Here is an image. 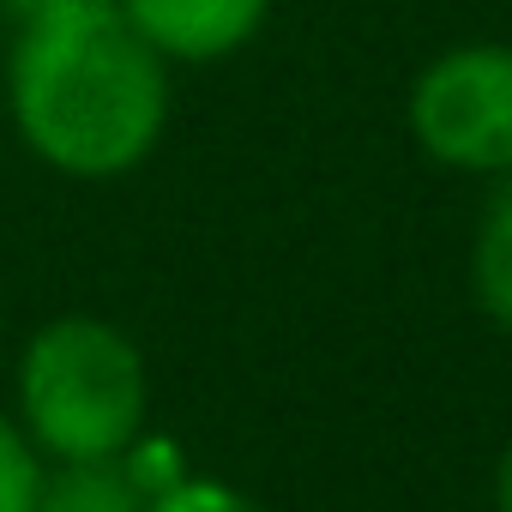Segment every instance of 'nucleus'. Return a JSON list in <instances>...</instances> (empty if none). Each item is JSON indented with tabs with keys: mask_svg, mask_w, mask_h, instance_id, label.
Wrapping results in <instances>:
<instances>
[{
	"mask_svg": "<svg viewBox=\"0 0 512 512\" xmlns=\"http://www.w3.org/2000/svg\"><path fill=\"white\" fill-rule=\"evenodd\" d=\"M13 127L67 181L133 175L169 127V61L127 25L121 0H43L7 67Z\"/></svg>",
	"mask_w": 512,
	"mask_h": 512,
	"instance_id": "f257e3e1",
	"label": "nucleus"
},
{
	"mask_svg": "<svg viewBox=\"0 0 512 512\" xmlns=\"http://www.w3.org/2000/svg\"><path fill=\"white\" fill-rule=\"evenodd\" d=\"M19 416L25 440L55 464L121 458L133 440H145L151 416L139 344L97 314L49 320L19 356Z\"/></svg>",
	"mask_w": 512,
	"mask_h": 512,
	"instance_id": "f03ea898",
	"label": "nucleus"
},
{
	"mask_svg": "<svg viewBox=\"0 0 512 512\" xmlns=\"http://www.w3.org/2000/svg\"><path fill=\"white\" fill-rule=\"evenodd\" d=\"M410 139L458 175L512 169V43H458L434 55L404 97Z\"/></svg>",
	"mask_w": 512,
	"mask_h": 512,
	"instance_id": "7ed1b4c3",
	"label": "nucleus"
},
{
	"mask_svg": "<svg viewBox=\"0 0 512 512\" xmlns=\"http://www.w3.org/2000/svg\"><path fill=\"white\" fill-rule=\"evenodd\" d=\"M121 13L163 61L205 67L260 37L272 0H121Z\"/></svg>",
	"mask_w": 512,
	"mask_h": 512,
	"instance_id": "20e7f679",
	"label": "nucleus"
},
{
	"mask_svg": "<svg viewBox=\"0 0 512 512\" xmlns=\"http://www.w3.org/2000/svg\"><path fill=\"white\" fill-rule=\"evenodd\" d=\"M31 512H151V494L127 470V458H79L43 470Z\"/></svg>",
	"mask_w": 512,
	"mask_h": 512,
	"instance_id": "39448f33",
	"label": "nucleus"
},
{
	"mask_svg": "<svg viewBox=\"0 0 512 512\" xmlns=\"http://www.w3.org/2000/svg\"><path fill=\"white\" fill-rule=\"evenodd\" d=\"M494 181L500 187L476 223V241H470V296L500 332H512V169Z\"/></svg>",
	"mask_w": 512,
	"mask_h": 512,
	"instance_id": "423d86ee",
	"label": "nucleus"
},
{
	"mask_svg": "<svg viewBox=\"0 0 512 512\" xmlns=\"http://www.w3.org/2000/svg\"><path fill=\"white\" fill-rule=\"evenodd\" d=\"M37 482H43L37 446L25 440V428H13L7 416H0V512H31Z\"/></svg>",
	"mask_w": 512,
	"mask_h": 512,
	"instance_id": "0eeeda50",
	"label": "nucleus"
},
{
	"mask_svg": "<svg viewBox=\"0 0 512 512\" xmlns=\"http://www.w3.org/2000/svg\"><path fill=\"white\" fill-rule=\"evenodd\" d=\"M151 512H266L260 500H247L241 488L229 482H211V476H181L175 488H163L151 500Z\"/></svg>",
	"mask_w": 512,
	"mask_h": 512,
	"instance_id": "6e6552de",
	"label": "nucleus"
},
{
	"mask_svg": "<svg viewBox=\"0 0 512 512\" xmlns=\"http://www.w3.org/2000/svg\"><path fill=\"white\" fill-rule=\"evenodd\" d=\"M494 506L512 512V446L500 452V470H494Z\"/></svg>",
	"mask_w": 512,
	"mask_h": 512,
	"instance_id": "1a4fd4ad",
	"label": "nucleus"
},
{
	"mask_svg": "<svg viewBox=\"0 0 512 512\" xmlns=\"http://www.w3.org/2000/svg\"><path fill=\"white\" fill-rule=\"evenodd\" d=\"M13 7H19V13H31V7H43V0H13Z\"/></svg>",
	"mask_w": 512,
	"mask_h": 512,
	"instance_id": "9d476101",
	"label": "nucleus"
}]
</instances>
